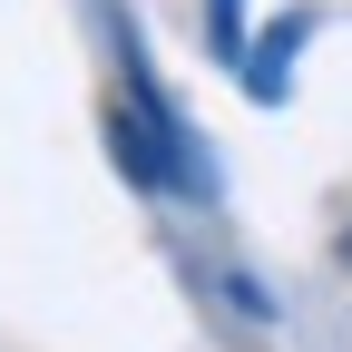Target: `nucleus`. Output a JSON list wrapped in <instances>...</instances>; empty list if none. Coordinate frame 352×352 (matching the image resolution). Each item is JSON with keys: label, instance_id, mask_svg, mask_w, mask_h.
Wrapping results in <instances>:
<instances>
[{"label": "nucleus", "instance_id": "nucleus-2", "mask_svg": "<svg viewBox=\"0 0 352 352\" xmlns=\"http://www.w3.org/2000/svg\"><path fill=\"white\" fill-rule=\"evenodd\" d=\"M303 30H314V20H303V10H294V20H274V30H264V39H254V50H264V59H245V98H264V108H274V98H284V88H294V39H303Z\"/></svg>", "mask_w": 352, "mask_h": 352}, {"label": "nucleus", "instance_id": "nucleus-1", "mask_svg": "<svg viewBox=\"0 0 352 352\" xmlns=\"http://www.w3.org/2000/svg\"><path fill=\"white\" fill-rule=\"evenodd\" d=\"M108 157L138 176L147 196H166V186H186L196 176V157H186V138H176V118H166V98H157V78L127 59V98L108 108Z\"/></svg>", "mask_w": 352, "mask_h": 352}]
</instances>
